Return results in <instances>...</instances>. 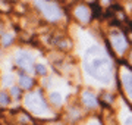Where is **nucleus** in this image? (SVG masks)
Returning a JSON list of instances; mask_svg holds the SVG:
<instances>
[{
  "instance_id": "nucleus-9",
  "label": "nucleus",
  "mask_w": 132,
  "mask_h": 125,
  "mask_svg": "<svg viewBox=\"0 0 132 125\" xmlns=\"http://www.w3.org/2000/svg\"><path fill=\"white\" fill-rule=\"evenodd\" d=\"M32 84H34V81H32V78H29L28 75H21L19 77V85L22 87V88H31L32 87Z\"/></svg>"
},
{
  "instance_id": "nucleus-1",
  "label": "nucleus",
  "mask_w": 132,
  "mask_h": 125,
  "mask_svg": "<svg viewBox=\"0 0 132 125\" xmlns=\"http://www.w3.org/2000/svg\"><path fill=\"white\" fill-rule=\"evenodd\" d=\"M84 69L91 78L101 84H110L113 80V62L107 52L98 44H93L87 49Z\"/></svg>"
},
{
  "instance_id": "nucleus-18",
  "label": "nucleus",
  "mask_w": 132,
  "mask_h": 125,
  "mask_svg": "<svg viewBox=\"0 0 132 125\" xmlns=\"http://www.w3.org/2000/svg\"><path fill=\"white\" fill-rule=\"evenodd\" d=\"M129 62L132 63V53H131V58H129Z\"/></svg>"
},
{
  "instance_id": "nucleus-4",
  "label": "nucleus",
  "mask_w": 132,
  "mask_h": 125,
  "mask_svg": "<svg viewBox=\"0 0 132 125\" xmlns=\"http://www.w3.org/2000/svg\"><path fill=\"white\" fill-rule=\"evenodd\" d=\"M109 40H110V44L119 56H122L123 53L128 50V46H129V41H128L126 35L120 31H110L109 34Z\"/></svg>"
},
{
  "instance_id": "nucleus-17",
  "label": "nucleus",
  "mask_w": 132,
  "mask_h": 125,
  "mask_svg": "<svg viewBox=\"0 0 132 125\" xmlns=\"http://www.w3.org/2000/svg\"><path fill=\"white\" fill-rule=\"evenodd\" d=\"M101 2H103V3H106V5H107V3H110V0H101Z\"/></svg>"
},
{
  "instance_id": "nucleus-11",
  "label": "nucleus",
  "mask_w": 132,
  "mask_h": 125,
  "mask_svg": "<svg viewBox=\"0 0 132 125\" xmlns=\"http://www.w3.org/2000/svg\"><path fill=\"white\" fill-rule=\"evenodd\" d=\"M50 100H52L53 105H60V103H62V96H60V93L52 91V93H50Z\"/></svg>"
},
{
  "instance_id": "nucleus-10",
  "label": "nucleus",
  "mask_w": 132,
  "mask_h": 125,
  "mask_svg": "<svg viewBox=\"0 0 132 125\" xmlns=\"http://www.w3.org/2000/svg\"><path fill=\"white\" fill-rule=\"evenodd\" d=\"M12 41H13V35H12L10 33H5L3 35H2V44H3L5 47L6 46H10Z\"/></svg>"
},
{
  "instance_id": "nucleus-16",
  "label": "nucleus",
  "mask_w": 132,
  "mask_h": 125,
  "mask_svg": "<svg viewBox=\"0 0 132 125\" xmlns=\"http://www.w3.org/2000/svg\"><path fill=\"white\" fill-rule=\"evenodd\" d=\"M87 125H101V124H100L98 121H95V119H93V121H90V122H88V124H87Z\"/></svg>"
},
{
  "instance_id": "nucleus-15",
  "label": "nucleus",
  "mask_w": 132,
  "mask_h": 125,
  "mask_svg": "<svg viewBox=\"0 0 132 125\" xmlns=\"http://www.w3.org/2000/svg\"><path fill=\"white\" fill-rule=\"evenodd\" d=\"M123 125H132V113L125 116V119H123Z\"/></svg>"
},
{
  "instance_id": "nucleus-2",
  "label": "nucleus",
  "mask_w": 132,
  "mask_h": 125,
  "mask_svg": "<svg viewBox=\"0 0 132 125\" xmlns=\"http://www.w3.org/2000/svg\"><path fill=\"white\" fill-rule=\"evenodd\" d=\"M35 6L40 9L43 16L50 22H56L63 16L62 7L54 0H35Z\"/></svg>"
},
{
  "instance_id": "nucleus-7",
  "label": "nucleus",
  "mask_w": 132,
  "mask_h": 125,
  "mask_svg": "<svg viewBox=\"0 0 132 125\" xmlns=\"http://www.w3.org/2000/svg\"><path fill=\"white\" fill-rule=\"evenodd\" d=\"M120 80H122V85H123L125 93H126V96L132 100V71H129L128 68L122 69Z\"/></svg>"
},
{
  "instance_id": "nucleus-5",
  "label": "nucleus",
  "mask_w": 132,
  "mask_h": 125,
  "mask_svg": "<svg viewBox=\"0 0 132 125\" xmlns=\"http://www.w3.org/2000/svg\"><path fill=\"white\" fill-rule=\"evenodd\" d=\"M15 62H16V65H18L21 69H24V71H31L34 68V58L31 56V53L25 52V50L16 52Z\"/></svg>"
},
{
  "instance_id": "nucleus-12",
  "label": "nucleus",
  "mask_w": 132,
  "mask_h": 125,
  "mask_svg": "<svg viewBox=\"0 0 132 125\" xmlns=\"http://www.w3.org/2000/svg\"><path fill=\"white\" fill-rule=\"evenodd\" d=\"M9 105V96L5 91H0V106H7Z\"/></svg>"
},
{
  "instance_id": "nucleus-13",
  "label": "nucleus",
  "mask_w": 132,
  "mask_h": 125,
  "mask_svg": "<svg viewBox=\"0 0 132 125\" xmlns=\"http://www.w3.org/2000/svg\"><path fill=\"white\" fill-rule=\"evenodd\" d=\"M35 72H37L38 75H46V74H47V69H46L44 65L38 63V65H35Z\"/></svg>"
},
{
  "instance_id": "nucleus-3",
  "label": "nucleus",
  "mask_w": 132,
  "mask_h": 125,
  "mask_svg": "<svg viewBox=\"0 0 132 125\" xmlns=\"http://www.w3.org/2000/svg\"><path fill=\"white\" fill-rule=\"evenodd\" d=\"M25 106L29 112H32L34 115H47L48 112V106L46 105V101L43 99L41 93L35 91V93H28L25 96Z\"/></svg>"
},
{
  "instance_id": "nucleus-6",
  "label": "nucleus",
  "mask_w": 132,
  "mask_h": 125,
  "mask_svg": "<svg viewBox=\"0 0 132 125\" xmlns=\"http://www.w3.org/2000/svg\"><path fill=\"white\" fill-rule=\"evenodd\" d=\"M72 13H73V16H75V19H78L81 24H88L90 19H91V9L87 5H84V3L75 5Z\"/></svg>"
},
{
  "instance_id": "nucleus-8",
  "label": "nucleus",
  "mask_w": 132,
  "mask_h": 125,
  "mask_svg": "<svg viewBox=\"0 0 132 125\" xmlns=\"http://www.w3.org/2000/svg\"><path fill=\"white\" fill-rule=\"evenodd\" d=\"M82 103H84L87 107H90V109H93V107H97V97L93 94V93L90 91H84L82 93Z\"/></svg>"
},
{
  "instance_id": "nucleus-14",
  "label": "nucleus",
  "mask_w": 132,
  "mask_h": 125,
  "mask_svg": "<svg viewBox=\"0 0 132 125\" xmlns=\"http://www.w3.org/2000/svg\"><path fill=\"white\" fill-rule=\"evenodd\" d=\"M10 94H12V97H19V94H21V90H19L18 87H12Z\"/></svg>"
}]
</instances>
